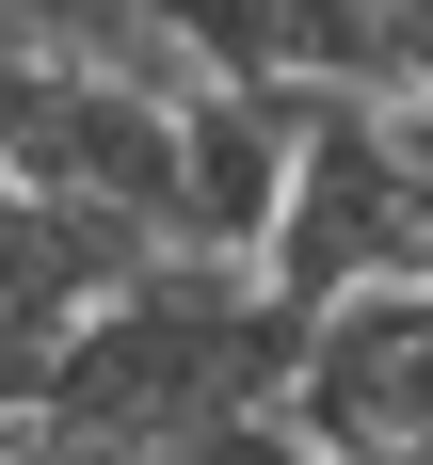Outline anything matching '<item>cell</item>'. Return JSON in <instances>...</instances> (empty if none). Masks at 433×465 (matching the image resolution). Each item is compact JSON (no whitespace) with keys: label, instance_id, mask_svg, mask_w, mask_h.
Segmentation results:
<instances>
[{"label":"cell","instance_id":"3","mask_svg":"<svg viewBox=\"0 0 433 465\" xmlns=\"http://www.w3.org/2000/svg\"><path fill=\"white\" fill-rule=\"evenodd\" d=\"M144 257H161L144 225H113V209H81V193H16V177H0V433L48 418L81 322L144 273Z\"/></svg>","mask_w":433,"mask_h":465},{"label":"cell","instance_id":"5","mask_svg":"<svg viewBox=\"0 0 433 465\" xmlns=\"http://www.w3.org/2000/svg\"><path fill=\"white\" fill-rule=\"evenodd\" d=\"M0 177L16 193H81V209H113V225H144L177 257V96L113 81V64H64V81L33 96V129H16Z\"/></svg>","mask_w":433,"mask_h":465},{"label":"cell","instance_id":"2","mask_svg":"<svg viewBox=\"0 0 433 465\" xmlns=\"http://www.w3.org/2000/svg\"><path fill=\"white\" fill-rule=\"evenodd\" d=\"M257 289L289 322L369 305V289H433V96H305Z\"/></svg>","mask_w":433,"mask_h":465},{"label":"cell","instance_id":"6","mask_svg":"<svg viewBox=\"0 0 433 465\" xmlns=\"http://www.w3.org/2000/svg\"><path fill=\"white\" fill-rule=\"evenodd\" d=\"M289 144H305V81H177V257L257 273L289 209Z\"/></svg>","mask_w":433,"mask_h":465},{"label":"cell","instance_id":"1","mask_svg":"<svg viewBox=\"0 0 433 465\" xmlns=\"http://www.w3.org/2000/svg\"><path fill=\"white\" fill-rule=\"evenodd\" d=\"M289 370H305V322L257 273H225V257H144L81 322V353H64V385H48L33 433H64L96 465H144V450H177L209 418H289Z\"/></svg>","mask_w":433,"mask_h":465},{"label":"cell","instance_id":"4","mask_svg":"<svg viewBox=\"0 0 433 465\" xmlns=\"http://www.w3.org/2000/svg\"><path fill=\"white\" fill-rule=\"evenodd\" d=\"M289 433H305V465L433 450V289L321 305V322H305V370H289Z\"/></svg>","mask_w":433,"mask_h":465}]
</instances>
